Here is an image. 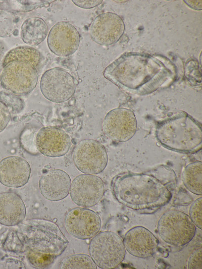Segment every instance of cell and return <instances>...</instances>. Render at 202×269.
Masks as SVG:
<instances>
[{"label": "cell", "mask_w": 202, "mask_h": 269, "mask_svg": "<svg viewBox=\"0 0 202 269\" xmlns=\"http://www.w3.org/2000/svg\"><path fill=\"white\" fill-rule=\"evenodd\" d=\"M177 183L174 171L160 165L142 172L120 173L112 179L111 188L121 204L141 214H152L170 202Z\"/></svg>", "instance_id": "1"}, {"label": "cell", "mask_w": 202, "mask_h": 269, "mask_svg": "<svg viewBox=\"0 0 202 269\" xmlns=\"http://www.w3.org/2000/svg\"><path fill=\"white\" fill-rule=\"evenodd\" d=\"M17 235L27 260L36 268L48 267L69 243L58 226L45 219L22 221L19 224Z\"/></svg>", "instance_id": "2"}, {"label": "cell", "mask_w": 202, "mask_h": 269, "mask_svg": "<svg viewBox=\"0 0 202 269\" xmlns=\"http://www.w3.org/2000/svg\"><path fill=\"white\" fill-rule=\"evenodd\" d=\"M159 143L179 152L194 153L201 149V125L185 113H179L160 122L156 130Z\"/></svg>", "instance_id": "3"}, {"label": "cell", "mask_w": 202, "mask_h": 269, "mask_svg": "<svg viewBox=\"0 0 202 269\" xmlns=\"http://www.w3.org/2000/svg\"><path fill=\"white\" fill-rule=\"evenodd\" d=\"M88 252L97 267L102 269L116 268L123 261L126 254L123 239L112 231L98 232L93 237Z\"/></svg>", "instance_id": "4"}, {"label": "cell", "mask_w": 202, "mask_h": 269, "mask_svg": "<svg viewBox=\"0 0 202 269\" xmlns=\"http://www.w3.org/2000/svg\"><path fill=\"white\" fill-rule=\"evenodd\" d=\"M159 236L165 243L177 247L188 244L194 238L196 226L190 217L178 210L163 213L158 222Z\"/></svg>", "instance_id": "5"}, {"label": "cell", "mask_w": 202, "mask_h": 269, "mask_svg": "<svg viewBox=\"0 0 202 269\" xmlns=\"http://www.w3.org/2000/svg\"><path fill=\"white\" fill-rule=\"evenodd\" d=\"M38 79V72L31 64L12 62L3 68L0 81L2 87L18 95H26L35 88Z\"/></svg>", "instance_id": "6"}, {"label": "cell", "mask_w": 202, "mask_h": 269, "mask_svg": "<svg viewBox=\"0 0 202 269\" xmlns=\"http://www.w3.org/2000/svg\"><path fill=\"white\" fill-rule=\"evenodd\" d=\"M108 154L104 146L91 139L79 141L73 153L74 163L83 174L96 175L102 172L108 164Z\"/></svg>", "instance_id": "7"}, {"label": "cell", "mask_w": 202, "mask_h": 269, "mask_svg": "<svg viewBox=\"0 0 202 269\" xmlns=\"http://www.w3.org/2000/svg\"><path fill=\"white\" fill-rule=\"evenodd\" d=\"M40 88L47 100L61 103L69 99L76 90L75 80L65 70L55 67L45 71L40 79Z\"/></svg>", "instance_id": "8"}, {"label": "cell", "mask_w": 202, "mask_h": 269, "mask_svg": "<svg viewBox=\"0 0 202 269\" xmlns=\"http://www.w3.org/2000/svg\"><path fill=\"white\" fill-rule=\"evenodd\" d=\"M137 127L134 113L130 110L118 107L107 113L103 123V131L111 140L118 142L129 140L135 135Z\"/></svg>", "instance_id": "9"}, {"label": "cell", "mask_w": 202, "mask_h": 269, "mask_svg": "<svg viewBox=\"0 0 202 269\" xmlns=\"http://www.w3.org/2000/svg\"><path fill=\"white\" fill-rule=\"evenodd\" d=\"M105 192L104 183L100 177L83 174L73 179L69 193L74 203L86 208L96 205L102 199Z\"/></svg>", "instance_id": "10"}, {"label": "cell", "mask_w": 202, "mask_h": 269, "mask_svg": "<svg viewBox=\"0 0 202 269\" xmlns=\"http://www.w3.org/2000/svg\"><path fill=\"white\" fill-rule=\"evenodd\" d=\"M64 224L66 231L71 236L86 240L92 238L99 232L102 221L94 211L85 207H76L67 213Z\"/></svg>", "instance_id": "11"}, {"label": "cell", "mask_w": 202, "mask_h": 269, "mask_svg": "<svg viewBox=\"0 0 202 269\" xmlns=\"http://www.w3.org/2000/svg\"><path fill=\"white\" fill-rule=\"evenodd\" d=\"M124 29V23L121 18L115 13L107 12L94 18L90 28V34L96 43L108 46L119 40Z\"/></svg>", "instance_id": "12"}, {"label": "cell", "mask_w": 202, "mask_h": 269, "mask_svg": "<svg viewBox=\"0 0 202 269\" xmlns=\"http://www.w3.org/2000/svg\"><path fill=\"white\" fill-rule=\"evenodd\" d=\"M49 49L58 56H68L78 49L80 35L76 28L71 23L60 21L50 30L47 36Z\"/></svg>", "instance_id": "13"}, {"label": "cell", "mask_w": 202, "mask_h": 269, "mask_svg": "<svg viewBox=\"0 0 202 269\" xmlns=\"http://www.w3.org/2000/svg\"><path fill=\"white\" fill-rule=\"evenodd\" d=\"M71 145L69 134L61 128L47 126L41 128L35 137L37 150L46 156L56 157L66 154Z\"/></svg>", "instance_id": "14"}, {"label": "cell", "mask_w": 202, "mask_h": 269, "mask_svg": "<svg viewBox=\"0 0 202 269\" xmlns=\"http://www.w3.org/2000/svg\"><path fill=\"white\" fill-rule=\"evenodd\" d=\"M123 243L126 250L131 255L140 258L153 256L156 252L159 240L146 228L137 226L125 233Z\"/></svg>", "instance_id": "15"}, {"label": "cell", "mask_w": 202, "mask_h": 269, "mask_svg": "<svg viewBox=\"0 0 202 269\" xmlns=\"http://www.w3.org/2000/svg\"><path fill=\"white\" fill-rule=\"evenodd\" d=\"M31 167L24 158L10 156L0 161V182L7 187L19 188L27 184Z\"/></svg>", "instance_id": "16"}, {"label": "cell", "mask_w": 202, "mask_h": 269, "mask_svg": "<svg viewBox=\"0 0 202 269\" xmlns=\"http://www.w3.org/2000/svg\"><path fill=\"white\" fill-rule=\"evenodd\" d=\"M71 184L70 177L66 172L60 169H52L40 177L39 188L46 199L56 201L68 196Z\"/></svg>", "instance_id": "17"}, {"label": "cell", "mask_w": 202, "mask_h": 269, "mask_svg": "<svg viewBox=\"0 0 202 269\" xmlns=\"http://www.w3.org/2000/svg\"><path fill=\"white\" fill-rule=\"evenodd\" d=\"M26 213L25 204L19 195L12 192L0 193V224L6 226L19 225Z\"/></svg>", "instance_id": "18"}, {"label": "cell", "mask_w": 202, "mask_h": 269, "mask_svg": "<svg viewBox=\"0 0 202 269\" xmlns=\"http://www.w3.org/2000/svg\"><path fill=\"white\" fill-rule=\"evenodd\" d=\"M47 31V26L42 18L31 17L25 20L22 24L21 37L27 44L37 45L45 39Z\"/></svg>", "instance_id": "19"}, {"label": "cell", "mask_w": 202, "mask_h": 269, "mask_svg": "<svg viewBox=\"0 0 202 269\" xmlns=\"http://www.w3.org/2000/svg\"><path fill=\"white\" fill-rule=\"evenodd\" d=\"M41 55L36 49L27 46H20L9 50L2 61L4 67L12 62H23L31 64L35 68L41 61Z\"/></svg>", "instance_id": "20"}, {"label": "cell", "mask_w": 202, "mask_h": 269, "mask_svg": "<svg viewBox=\"0 0 202 269\" xmlns=\"http://www.w3.org/2000/svg\"><path fill=\"white\" fill-rule=\"evenodd\" d=\"M185 187L191 193L202 194V162L195 161L188 164L182 173Z\"/></svg>", "instance_id": "21"}, {"label": "cell", "mask_w": 202, "mask_h": 269, "mask_svg": "<svg viewBox=\"0 0 202 269\" xmlns=\"http://www.w3.org/2000/svg\"><path fill=\"white\" fill-rule=\"evenodd\" d=\"M60 268L96 269L97 266L90 255L86 254H76L65 258L62 261Z\"/></svg>", "instance_id": "22"}, {"label": "cell", "mask_w": 202, "mask_h": 269, "mask_svg": "<svg viewBox=\"0 0 202 269\" xmlns=\"http://www.w3.org/2000/svg\"><path fill=\"white\" fill-rule=\"evenodd\" d=\"M0 101L7 106L13 114L20 113L24 107V100L19 95L9 91H0Z\"/></svg>", "instance_id": "23"}, {"label": "cell", "mask_w": 202, "mask_h": 269, "mask_svg": "<svg viewBox=\"0 0 202 269\" xmlns=\"http://www.w3.org/2000/svg\"><path fill=\"white\" fill-rule=\"evenodd\" d=\"M14 29V20L12 14L6 11H0V37L9 36Z\"/></svg>", "instance_id": "24"}, {"label": "cell", "mask_w": 202, "mask_h": 269, "mask_svg": "<svg viewBox=\"0 0 202 269\" xmlns=\"http://www.w3.org/2000/svg\"><path fill=\"white\" fill-rule=\"evenodd\" d=\"M202 197L195 199L191 204L189 208V217L196 226L199 229L202 228Z\"/></svg>", "instance_id": "25"}, {"label": "cell", "mask_w": 202, "mask_h": 269, "mask_svg": "<svg viewBox=\"0 0 202 269\" xmlns=\"http://www.w3.org/2000/svg\"><path fill=\"white\" fill-rule=\"evenodd\" d=\"M187 267L189 269H201L202 268V249L195 251L190 256L188 263Z\"/></svg>", "instance_id": "26"}, {"label": "cell", "mask_w": 202, "mask_h": 269, "mask_svg": "<svg viewBox=\"0 0 202 269\" xmlns=\"http://www.w3.org/2000/svg\"><path fill=\"white\" fill-rule=\"evenodd\" d=\"M11 119V113L7 106L0 101V132L7 126Z\"/></svg>", "instance_id": "27"}, {"label": "cell", "mask_w": 202, "mask_h": 269, "mask_svg": "<svg viewBox=\"0 0 202 269\" xmlns=\"http://www.w3.org/2000/svg\"><path fill=\"white\" fill-rule=\"evenodd\" d=\"M73 3L77 7L84 9L94 8L100 4L103 1H77L73 0Z\"/></svg>", "instance_id": "28"}, {"label": "cell", "mask_w": 202, "mask_h": 269, "mask_svg": "<svg viewBox=\"0 0 202 269\" xmlns=\"http://www.w3.org/2000/svg\"><path fill=\"white\" fill-rule=\"evenodd\" d=\"M185 3L190 7L193 9L201 10V1H186Z\"/></svg>", "instance_id": "29"}, {"label": "cell", "mask_w": 202, "mask_h": 269, "mask_svg": "<svg viewBox=\"0 0 202 269\" xmlns=\"http://www.w3.org/2000/svg\"><path fill=\"white\" fill-rule=\"evenodd\" d=\"M2 68H3V65H2V61H1V58H0V76H1L2 70H3Z\"/></svg>", "instance_id": "30"}]
</instances>
